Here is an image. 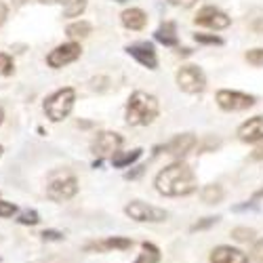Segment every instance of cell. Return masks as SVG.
Instances as JSON below:
<instances>
[{
    "label": "cell",
    "mask_w": 263,
    "mask_h": 263,
    "mask_svg": "<svg viewBox=\"0 0 263 263\" xmlns=\"http://www.w3.org/2000/svg\"><path fill=\"white\" fill-rule=\"evenodd\" d=\"M253 259L263 263V238L259 240V242H255V247H253Z\"/></svg>",
    "instance_id": "cell-28"
},
{
    "label": "cell",
    "mask_w": 263,
    "mask_h": 263,
    "mask_svg": "<svg viewBox=\"0 0 263 263\" xmlns=\"http://www.w3.org/2000/svg\"><path fill=\"white\" fill-rule=\"evenodd\" d=\"M143 168H145V166H137V171H133V173H126V179H135V177H139V175L143 173Z\"/></svg>",
    "instance_id": "cell-34"
},
{
    "label": "cell",
    "mask_w": 263,
    "mask_h": 263,
    "mask_svg": "<svg viewBox=\"0 0 263 263\" xmlns=\"http://www.w3.org/2000/svg\"><path fill=\"white\" fill-rule=\"evenodd\" d=\"M232 238L238 240V242H251V240H255V230L253 228H234Z\"/></svg>",
    "instance_id": "cell-22"
},
{
    "label": "cell",
    "mask_w": 263,
    "mask_h": 263,
    "mask_svg": "<svg viewBox=\"0 0 263 263\" xmlns=\"http://www.w3.org/2000/svg\"><path fill=\"white\" fill-rule=\"evenodd\" d=\"M13 213H15V204L0 200V217H11Z\"/></svg>",
    "instance_id": "cell-29"
},
{
    "label": "cell",
    "mask_w": 263,
    "mask_h": 263,
    "mask_svg": "<svg viewBox=\"0 0 263 263\" xmlns=\"http://www.w3.org/2000/svg\"><path fill=\"white\" fill-rule=\"evenodd\" d=\"M253 158H255V160H263V143L253 152Z\"/></svg>",
    "instance_id": "cell-35"
},
{
    "label": "cell",
    "mask_w": 263,
    "mask_h": 263,
    "mask_svg": "<svg viewBox=\"0 0 263 263\" xmlns=\"http://www.w3.org/2000/svg\"><path fill=\"white\" fill-rule=\"evenodd\" d=\"M177 84L179 89L185 93H202L206 86V78L204 72L198 68V65H183V68L177 72Z\"/></svg>",
    "instance_id": "cell-5"
},
{
    "label": "cell",
    "mask_w": 263,
    "mask_h": 263,
    "mask_svg": "<svg viewBox=\"0 0 263 263\" xmlns=\"http://www.w3.org/2000/svg\"><path fill=\"white\" fill-rule=\"evenodd\" d=\"M126 215L130 219H135V221H149V223H158V221H164L166 219V211L162 209H156V206H152V204H145V202H130L126 209Z\"/></svg>",
    "instance_id": "cell-7"
},
{
    "label": "cell",
    "mask_w": 263,
    "mask_h": 263,
    "mask_svg": "<svg viewBox=\"0 0 263 263\" xmlns=\"http://www.w3.org/2000/svg\"><path fill=\"white\" fill-rule=\"evenodd\" d=\"M40 3H45V5H57V3H65V0H40Z\"/></svg>",
    "instance_id": "cell-36"
},
{
    "label": "cell",
    "mask_w": 263,
    "mask_h": 263,
    "mask_svg": "<svg viewBox=\"0 0 263 263\" xmlns=\"http://www.w3.org/2000/svg\"><path fill=\"white\" fill-rule=\"evenodd\" d=\"M91 24L89 21H76V24H70L68 26V36L72 38H84V36H89L91 34Z\"/></svg>",
    "instance_id": "cell-21"
},
{
    "label": "cell",
    "mask_w": 263,
    "mask_h": 263,
    "mask_svg": "<svg viewBox=\"0 0 263 263\" xmlns=\"http://www.w3.org/2000/svg\"><path fill=\"white\" fill-rule=\"evenodd\" d=\"M141 147H135V149H130V152H126V154H120V152H116V154L112 156V164L114 166H118V168H122V166H128V164H133L139 156H141Z\"/></svg>",
    "instance_id": "cell-19"
},
{
    "label": "cell",
    "mask_w": 263,
    "mask_h": 263,
    "mask_svg": "<svg viewBox=\"0 0 263 263\" xmlns=\"http://www.w3.org/2000/svg\"><path fill=\"white\" fill-rule=\"evenodd\" d=\"M200 198L206 204H217V202H221V198H223V190H221V185H217V183L204 185L202 192H200Z\"/></svg>",
    "instance_id": "cell-18"
},
{
    "label": "cell",
    "mask_w": 263,
    "mask_h": 263,
    "mask_svg": "<svg viewBox=\"0 0 263 263\" xmlns=\"http://www.w3.org/2000/svg\"><path fill=\"white\" fill-rule=\"evenodd\" d=\"M171 5H175V7H192L196 0H168Z\"/></svg>",
    "instance_id": "cell-32"
},
{
    "label": "cell",
    "mask_w": 263,
    "mask_h": 263,
    "mask_svg": "<svg viewBox=\"0 0 263 263\" xmlns=\"http://www.w3.org/2000/svg\"><path fill=\"white\" fill-rule=\"evenodd\" d=\"M78 192V181L74 175L70 173H59V175H53V179L47 187V196L51 200H70L72 196Z\"/></svg>",
    "instance_id": "cell-4"
},
{
    "label": "cell",
    "mask_w": 263,
    "mask_h": 263,
    "mask_svg": "<svg viewBox=\"0 0 263 263\" xmlns=\"http://www.w3.org/2000/svg\"><path fill=\"white\" fill-rule=\"evenodd\" d=\"M217 219L219 217H206L204 221H200V223H196V226H192V230L196 232V230H204V228H209V226H213V223H217Z\"/></svg>",
    "instance_id": "cell-30"
},
{
    "label": "cell",
    "mask_w": 263,
    "mask_h": 263,
    "mask_svg": "<svg viewBox=\"0 0 263 263\" xmlns=\"http://www.w3.org/2000/svg\"><path fill=\"white\" fill-rule=\"evenodd\" d=\"M38 221H40V217L36 211H26L19 215V223H24V226H36Z\"/></svg>",
    "instance_id": "cell-26"
},
{
    "label": "cell",
    "mask_w": 263,
    "mask_h": 263,
    "mask_svg": "<svg viewBox=\"0 0 263 263\" xmlns=\"http://www.w3.org/2000/svg\"><path fill=\"white\" fill-rule=\"evenodd\" d=\"M120 145H122V137L118 133H112V130H103L99 133L95 139H93V154L99 156V158H105V156H114L116 152H120Z\"/></svg>",
    "instance_id": "cell-8"
},
{
    "label": "cell",
    "mask_w": 263,
    "mask_h": 263,
    "mask_svg": "<svg viewBox=\"0 0 263 263\" xmlns=\"http://www.w3.org/2000/svg\"><path fill=\"white\" fill-rule=\"evenodd\" d=\"M217 103L219 107L228 109V112H240V109H249L255 105V97L247 93H238V91H219L217 93Z\"/></svg>",
    "instance_id": "cell-6"
},
{
    "label": "cell",
    "mask_w": 263,
    "mask_h": 263,
    "mask_svg": "<svg viewBox=\"0 0 263 263\" xmlns=\"http://www.w3.org/2000/svg\"><path fill=\"white\" fill-rule=\"evenodd\" d=\"M247 61L251 65H257V68H261L263 65V49H253L247 53Z\"/></svg>",
    "instance_id": "cell-27"
},
{
    "label": "cell",
    "mask_w": 263,
    "mask_h": 263,
    "mask_svg": "<svg viewBox=\"0 0 263 263\" xmlns=\"http://www.w3.org/2000/svg\"><path fill=\"white\" fill-rule=\"evenodd\" d=\"M158 116V99L145 91H135L126 103V122L133 126H145Z\"/></svg>",
    "instance_id": "cell-2"
},
{
    "label": "cell",
    "mask_w": 263,
    "mask_h": 263,
    "mask_svg": "<svg viewBox=\"0 0 263 263\" xmlns=\"http://www.w3.org/2000/svg\"><path fill=\"white\" fill-rule=\"evenodd\" d=\"M196 26H206L211 30H226L230 28L232 24V19L223 13V11H219L215 7H204L198 11V15H196Z\"/></svg>",
    "instance_id": "cell-9"
},
{
    "label": "cell",
    "mask_w": 263,
    "mask_h": 263,
    "mask_svg": "<svg viewBox=\"0 0 263 263\" xmlns=\"http://www.w3.org/2000/svg\"><path fill=\"white\" fill-rule=\"evenodd\" d=\"M211 263H249V257L232 247H217L211 253Z\"/></svg>",
    "instance_id": "cell-13"
},
{
    "label": "cell",
    "mask_w": 263,
    "mask_h": 263,
    "mask_svg": "<svg viewBox=\"0 0 263 263\" xmlns=\"http://www.w3.org/2000/svg\"><path fill=\"white\" fill-rule=\"evenodd\" d=\"M7 15H9V9H7V5L5 3H0V26L7 21Z\"/></svg>",
    "instance_id": "cell-33"
},
{
    "label": "cell",
    "mask_w": 263,
    "mask_h": 263,
    "mask_svg": "<svg viewBox=\"0 0 263 263\" xmlns=\"http://www.w3.org/2000/svg\"><path fill=\"white\" fill-rule=\"evenodd\" d=\"M133 247V240L128 238H107L103 242H93L86 247V251H105V249H118V251H126Z\"/></svg>",
    "instance_id": "cell-17"
},
{
    "label": "cell",
    "mask_w": 263,
    "mask_h": 263,
    "mask_svg": "<svg viewBox=\"0 0 263 263\" xmlns=\"http://www.w3.org/2000/svg\"><path fill=\"white\" fill-rule=\"evenodd\" d=\"M0 154H3V147H0Z\"/></svg>",
    "instance_id": "cell-39"
},
{
    "label": "cell",
    "mask_w": 263,
    "mask_h": 263,
    "mask_svg": "<svg viewBox=\"0 0 263 263\" xmlns=\"http://www.w3.org/2000/svg\"><path fill=\"white\" fill-rule=\"evenodd\" d=\"M126 53H128L130 57H135V59L143 65V68L156 70L158 57H156V51H154V47H152L149 42H135V45L126 47Z\"/></svg>",
    "instance_id": "cell-11"
},
{
    "label": "cell",
    "mask_w": 263,
    "mask_h": 263,
    "mask_svg": "<svg viewBox=\"0 0 263 263\" xmlns=\"http://www.w3.org/2000/svg\"><path fill=\"white\" fill-rule=\"evenodd\" d=\"M122 24H124V28L135 30V32L137 30H143L145 24H147V15L141 9H126L122 13Z\"/></svg>",
    "instance_id": "cell-16"
},
{
    "label": "cell",
    "mask_w": 263,
    "mask_h": 263,
    "mask_svg": "<svg viewBox=\"0 0 263 263\" xmlns=\"http://www.w3.org/2000/svg\"><path fill=\"white\" fill-rule=\"evenodd\" d=\"M84 9H86V0H72V3L65 7L63 15H65V17H78Z\"/></svg>",
    "instance_id": "cell-23"
},
{
    "label": "cell",
    "mask_w": 263,
    "mask_h": 263,
    "mask_svg": "<svg viewBox=\"0 0 263 263\" xmlns=\"http://www.w3.org/2000/svg\"><path fill=\"white\" fill-rule=\"evenodd\" d=\"M13 74V59L7 53H0V76H11Z\"/></svg>",
    "instance_id": "cell-24"
},
{
    "label": "cell",
    "mask_w": 263,
    "mask_h": 263,
    "mask_svg": "<svg viewBox=\"0 0 263 263\" xmlns=\"http://www.w3.org/2000/svg\"><path fill=\"white\" fill-rule=\"evenodd\" d=\"M194 40L200 42V45H223V40L215 34H196Z\"/></svg>",
    "instance_id": "cell-25"
},
{
    "label": "cell",
    "mask_w": 263,
    "mask_h": 263,
    "mask_svg": "<svg viewBox=\"0 0 263 263\" xmlns=\"http://www.w3.org/2000/svg\"><path fill=\"white\" fill-rule=\"evenodd\" d=\"M42 238H45V240H61L63 234L55 232V230H45V232H42Z\"/></svg>",
    "instance_id": "cell-31"
},
{
    "label": "cell",
    "mask_w": 263,
    "mask_h": 263,
    "mask_svg": "<svg viewBox=\"0 0 263 263\" xmlns=\"http://www.w3.org/2000/svg\"><path fill=\"white\" fill-rule=\"evenodd\" d=\"M116 3H126V0H116Z\"/></svg>",
    "instance_id": "cell-38"
},
{
    "label": "cell",
    "mask_w": 263,
    "mask_h": 263,
    "mask_svg": "<svg viewBox=\"0 0 263 263\" xmlns=\"http://www.w3.org/2000/svg\"><path fill=\"white\" fill-rule=\"evenodd\" d=\"M3 118H5V112H3V107H0V122H3Z\"/></svg>",
    "instance_id": "cell-37"
},
{
    "label": "cell",
    "mask_w": 263,
    "mask_h": 263,
    "mask_svg": "<svg viewBox=\"0 0 263 263\" xmlns=\"http://www.w3.org/2000/svg\"><path fill=\"white\" fill-rule=\"evenodd\" d=\"M238 137L245 143H255L263 139V116H255L247 120L242 126L238 128Z\"/></svg>",
    "instance_id": "cell-12"
},
{
    "label": "cell",
    "mask_w": 263,
    "mask_h": 263,
    "mask_svg": "<svg viewBox=\"0 0 263 263\" xmlns=\"http://www.w3.org/2000/svg\"><path fill=\"white\" fill-rule=\"evenodd\" d=\"M74 101H76V91L68 86V89L57 91L55 95H51V97L45 101V112H47V116H49L53 122H59V120H63L65 116L72 112Z\"/></svg>",
    "instance_id": "cell-3"
},
{
    "label": "cell",
    "mask_w": 263,
    "mask_h": 263,
    "mask_svg": "<svg viewBox=\"0 0 263 263\" xmlns=\"http://www.w3.org/2000/svg\"><path fill=\"white\" fill-rule=\"evenodd\" d=\"M194 145H196V137L192 133H183V135H177L166 145V152L175 158H183L187 152H192Z\"/></svg>",
    "instance_id": "cell-14"
},
{
    "label": "cell",
    "mask_w": 263,
    "mask_h": 263,
    "mask_svg": "<svg viewBox=\"0 0 263 263\" xmlns=\"http://www.w3.org/2000/svg\"><path fill=\"white\" fill-rule=\"evenodd\" d=\"M156 40L162 42L164 47H177L179 45V36H177V26L173 21H164L160 28L156 30Z\"/></svg>",
    "instance_id": "cell-15"
},
{
    "label": "cell",
    "mask_w": 263,
    "mask_h": 263,
    "mask_svg": "<svg viewBox=\"0 0 263 263\" xmlns=\"http://www.w3.org/2000/svg\"><path fill=\"white\" fill-rule=\"evenodd\" d=\"M158 261H160V251H158L154 245L143 242V247H141V255L137 257L135 263H158Z\"/></svg>",
    "instance_id": "cell-20"
},
{
    "label": "cell",
    "mask_w": 263,
    "mask_h": 263,
    "mask_svg": "<svg viewBox=\"0 0 263 263\" xmlns=\"http://www.w3.org/2000/svg\"><path fill=\"white\" fill-rule=\"evenodd\" d=\"M80 51L82 49H80L78 42H68V45H61L55 51H51V55L47 57V61H49L51 68H63V65L76 61L80 57Z\"/></svg>",
    "instance_id": "cell-10"
},
{
    "label": "cell",
    "mask_w": 263,
    "mask_h": 263,
    "mask_svg": "<svg viewBox=\"0 0 263 263\" xmlns=\"http://www.w3.org/2000/svg\"><path fill=\"white\" fill-rule=\"evenodd\" d=\"M156 190L162 196H187L196 190V177L187 164L173 162L156 177Z\"/></svg>",
    "instance_id": "cell-1"
}]
</instances>
